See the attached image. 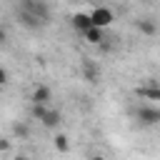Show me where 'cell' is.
<instances>
[{
	"instance_id": "6da1fadb",
	"label": "cell",
	"mask_w": 160,
	"mask_h": 160,
	"mask_svg": "<svg viewBox=\"0 0 160 160\" xmlns=\"http://www.w3.org/2000/svg\"><path fill=\"white\" fill-rule=\"evenodd\" d=\"M135 120H138L140 125H145V128H150V125H158V122H160V108L140 105V108L135 110Z\"/></svg>"
},
{
	"instance_id": "7a4b0ae2",
	"label": "cell",
	"mask_w": 160,
	"mask_h": 160,
	"mask_svg": "<svg viewBox=\"0 0 160 160\" xmlns=\"http://www.w3.org/2000/svg\"><path fill=\"white\" fill-rule=\"evenodd\" d=\"M18 20H20V25L28 28V30H40V28L45 25V22H42L32 10H28V8H20V10H18Z\"/></svg>"
},
{
	"instance_id": "3957f363",
	"label": "cell",
	"mask_w": 160,
	"mask_h": 160,
	"mask_svg": "<svg viewBox=\"0 0 160 160\" xmlns=\"http://www.w3.org/2000/svg\"><path fill=\"white\" fill-rule=\"evenodd\" d=\"M22 8H28V10H32L45 25L50 22V10H48V5L42 2V0H22Z\"/></svg>"
},
{
	"instance_id": "277c9868",
	"label": "cell",
	"mask_w": 160,
	"mask_h": 160,
	"mask_svg": "<svg viewBox=\"0 0 160 160\" xmlns=\"http://www.w3.org/2000/svg\"><path fill=\"white\" fill-rule=\"evenodd\" d=\"M90 18H92V25H98V28H108V25H112V10H108V8H95L92 12H90Z\"/></svg>"
},
{
	"instance_id": "5b68a950",
	"label": "cell",
	"mask_w": 160,
	"mask_h": 160,
	"mask_svg": "<svg viewBox=\"0 0 160 160\" xmlns=\"http://www.w3.org/2000/svg\"><path fill=\"white\" fill-rule=\"evenodd\" d=\"M70 22H72V28H75V30L82 35V32H85V30L92 25V18H90V12H75V15L70 18Z\"/></svg>"
},
{
	"instance_id": "8992f818",
	"label": "cell",
	"mask_w": 160,
	"mask_h": 160,
	"mask_svg": "<svg viewBox=\"0 0 160 160\" xmlns=\"http://www.w3.org/2000/svg\"><path fill=\"white\" fill-rule=\"evenodd\" d=\"M105 28H98V25H90L85 32H82V38L90 42V45H100V42H105L108 38H105V32H102Z\"/></svg>"
},
{
	"instance_id": "52a82bcc",
	"label": "cell",
	"mask_w": 160,
	"mask_h": 160,
	"mask_svg": "<svg viewBox=\"0 0 160 160\" xmlns=\"http://www.w3.org/2000/svg\"><path fill=\"white\" fill-rule=\"evenodd\" d=\"M82 78L88 82H98L100 80V68L92 62V60H82Z\"/></svg>"
},
{
	"instance_id": "ba28073f",
	"label": "cell",
	"mask_w": 160,
	"mask_h": 160,
	"mask_svg": "<svg viewBox=\"0 0 160 160\" xmlns=\"http://www.w3.org/2000/svg\"><path fill=\"white\" fill-rule=\"evenodd\" d=\"M140 98H145V100H160V85H155V82H148V85H140L138 90H135Z\"/></svg>"
},
{
	"instance_id": "9c48e42d",
	"label": "cell",
	"mask_w": 160,
	"mask_h": 160,
	"mask_svg": "<svg viewBox=\"0 0 160 160\" xmlns=\"http://www.w3.org/2000/svg\"><path fill=\"white\" fill-rule=\"evenodd\" d=\"M60 120H62V115H60V110H48L45 112V118L40 120L48 130H55V128H60Z\"/></svg>"
},
{
	"instance_id": "30bf717a",
	"label": "cell",
	"mask_w": 160,
	"mask_h": 160,
	"mask_svg": "<svg viewBox=\"0 0 160 160\" xmlns=\"http://www.w3.org/2000/svg\"><path fill=\"white\" fill-rule=\"evenodd\" d=\"M50 98H52V92H50L48 85H38V88L32 90V95H30L32 102H50Z\"/></svg>"
},
{
	"instance_id": "8fae6325",
	"label": "cell",
	"mask_w": 160,
	"mask_h": 160,
	"mask_svg": "<svg viewBox=\"0 0 160 160\" xmlns=\"http://www.w3.org/2000/svg\"><path fill=\"white\" fill-rule=\"evenodd\" d=\"M135 28H138L142 35H155V32H158V25H155V20H150V18H140V20L135 22Z\"/></svg>"
},
{
	"instance_id": "7c38bea8",
	"label": "cell",
	"mask_w": 160,
	"mask_h": 160,
	"mask_svg": "<svg viewBox=\"0 0 160 160\" xmlns=\"http://www.w3.org/2000/svg\"><path fill=\"white\" fill-rule=\"evenodd\" d=\"M52 145H55V150H60V152H68V150H70V138H68L65 132H58V135L52 138Z\"/></svg>"
},
{
	"instance_id": "4fadbf2b",
	"label": "cell",
	"mask_w": 160,
	"mask_h": 160,
	"mask_svg": "<svg viewBox=\"0 0 160 160\" xmlns=\"http://www.w3.org/2000/svg\"><path fill=\"white\" fill-rule=\"evenodd\" d=\"M45 112H48V102H32V108H30L32 120H42V118H45Z\"/></svg>"
},
{
	"instance_id": "5bb4252c",
	"label": "cell",
	"mask_w": 160,
	"mask_h": 160,
	"mask_svg": "<svg viewBox=\"0 0 160 160\" xmlns=\"http://www.w3.org/2000/svg\"><path fill=\"white\" fill-rule=\"evenodd\" d=\"M12 132H15V138H20V140L30 138V128H28V122H15V125H12Z\"/></svg>"
},
{
	"instance_id": "9a60e30c",
	"label": "cell",
	"mask_w": 160,
	"mask_h": 160,
	"mask_svg": "<svg viewBox=\"0 0 160 160\" xmlns=\"http://www.w3.org/2000/svg\"><path fill=\"white\" fill-rule=\"evenodd\" d=\"M5 82H8V70H5V68H0V88H2Z\"/></svg>"
},
{
	"instance_id": "2e32d148",
	"label": "cell",
	"mask_w": 160,
	"mask_h": 160,
	"mask_svg": "<svg viewBox=\"0 0 160 160\" xmlns=\"http://www.w3.org/2000/svg\"><path fill=\"white\" fill-rule=\"evenodd\" d=\"M10 150V140H0V152H8Z\"/></svg>"
},
{
	"instance_id": "e0dca14e",
	"label": "cell",
	"mask_w": 160,
	"mask_h": 160,
	"mask_svg": "<svg viewBox=\"0 0 160 160\" xmlns=\"http://www.w3.org/2000/svg\"><path fill=\"white\" fill-rule=\"evenodd\" d=\"M5 40H8V32H5L2 28H0V42H5Z\"/></svg>"
}]
</instances>
